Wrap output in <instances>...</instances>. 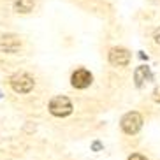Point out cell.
I'll return each mask as SVG.
<instances>
[{
	"label": "cell",
	"instance_id": "8992f818",
	"mask_svg": "<svg viewBox=\"0 0 160 160\" xmlns=\"http://www.w3.org/2000/svg\"><path fill=\"white\" fill-rule=\"evenodd\" d=\"M21 48V41H19L16 35L12 33H7V35H2L0 39V49L5 53H16Z\"/></svg>",
	"mask_w": 160,
	"mask_h": 160
},
{
	"label": "cell",
	"instance_id": "ba28073f",
	"mask_svg": "<svg viewBox=\"0 0 160 160\" xmlns=\"http://www.w3.org/2000/svg\"><path fill=\"white\" fill-rule=\"evenodd\" d=\"M14 9L18 11V12L27 14V12H30V11L33 9V0H16Z\"/></svg>",
	"mask_w": 160,
	"mask_h": 160
},
{
	"label": "cell",
	"instance_id": "9c48e42d",
	"mask_svg": "<svg viewBox=\"0 0 160 160\" xmlns=\"http://www.w3.org/2000/svg\"><path fill=\"white\" fill-rule=\"evenodd\" d=\"M128 160H148L144 155H141V153H132L130 157H128Z\"/></svg>",
	"mask_w": 160,
	"mask_h": 160
},
{
	"label": "cell",
	"instance_id": "6da1fadb",
	"mask_svg": "<svg viewBox=\"0 0 160 160\" xmlns=\"http://www.w3.org/2000/svg\"><path fill=\"white\" fill-rule=\"evenodd\" d=\"M49 113L53 116H58V118H65L72 113V102L69 97H63V95H58V97H53L49 100Z\"/></svg>",
	"mask_w": 160,
	"mask_h": 160
},
{
	"label": "cell",
	"instance_id": "30bf717a",
	"mask_svg": "<svg viewBox=\"0 0 160 160\" xmlns=\"http://www.w3.org/2000/svg\"><path fill=\"white\" fill-rule=\"evenodd\" d=\"M153 100H155V102H160V86L153 90Z\"/></svg>",
	"mask_w": 160,
	"mask_h": 160
},
{
	"label": "cell",
	"instance_id": "52a82bcc",
	"mask_svg": "<svg viewBox=\"0 0 160 160\" xmlns=\"http://www.w3.org/2000/svg\"><path fill=\"white\" fill-rule=\"evenodd\" d=\"M134 79H136V85L137 86H142V83L144 81H150L151 79V72L148 67L141 65V67H137L136 72H134Z\"/></svg>",
	"mask_w": 160,
	"mask_h": 160
},
{
	"label": "cell",
	"instance_id": "277c9868",
	"mask_svg": "<svg viewBox=\"0 0 160 160\" xmlns=\"http://www.w3.org/2000/svg\"><path fill=\"white\" fill-rule=\"evenodd\" d=\"M92 81H93V76L92 72L86 71V69H78V71L72 72L71 76V85L78 90H85L92 85Z\"/></svg>",
	"mask_w": 160,
	"mask_h": 160
},
{
	"label": "cell",
	"instance_id": "5b68a950",
	"mask_svg": "<svg viewBox=\"0 0 160 160\" xmlns=\"http://www.w3.org/2000/svg\"><path fill=\"white\" fill-rule=\"evenodd\" d=\"M109 63L114 67H125L130 63V51L125 48H113L109 51Z\"/></svg>",
	"mask_w": 160,
	"mask_h": 160
},
{
	"label": "cell",
	"instance_id": "8fae6325",
	"mask_svg": "<svg viewBox=\"0 0 160 160\" xmlns=\"http://www.w3.org/2000/svg\"><path fill=\"white\" fill-rule=\"evenodd\" d=\"M155 42L160 44V33H157V35H155Z\"/></svg>",
	"mask_w": 160,
	"mask_h": 160
},
{
	"label": "cell",
	"instance_id": "3957f363",
	"mask_svg": "<svg viewBox=\"0 0 160 160\" xmlns=\"http://www.w3.org/2000/svg\"><path fill=\"white\" fill-rule=\"evenodd\" d=\"M33 85H35L33 78L27 72H19V74H14L11 78V86L16 93H28L33 90Z\"/></svg>",
	"mask_w": 160,
	"mask_h": 160
},
{
	"label": "cell",
	"instance_id": "7a4b0ae2",
	"mask_svg": "<svg viewBox=\"0 0 160 160\" xmlns=\"http://www.w3.org/2000/svg\"><path fill=\"white\" fill-rule=\"evenodd\" d=\"M120 127H122V130L125 132L127 136H134V134H137L142 127V116L137 113V111H130V113H127L122 118Z\"/></svg>",
	"mask_w": 160,
	"mask_h": 160
}]
</instances>
